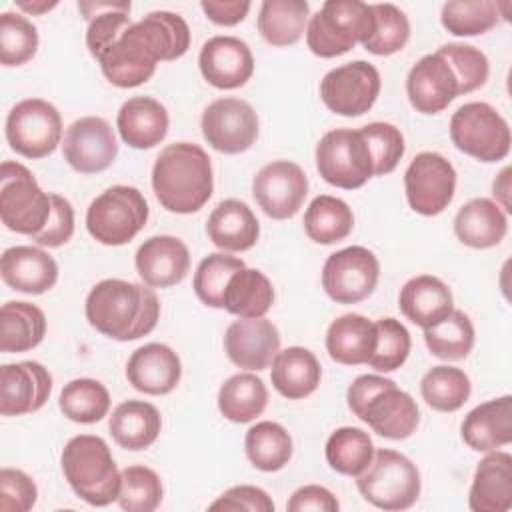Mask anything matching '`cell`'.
Here are the masks:
<instances>
[{"mask_svg": "<svg viewBox=\"0 0 512 512\" xmlns=\"http://www.w3.org/2000/svg\"><path fill=\"white\" fill-rule=\"evenodd\" d=\"M38 498L34 480L18 468L0 470V510L2 512H28Z\"/></svg>", "mask_w": 512, "mask_h": 512, "instance_id": "53", "label": "cell"}, {"mask_svg": "<svg viewBox=\"0 0 512 512\" xmlns=\"http://www.w3.org/2000/svg\"><path fill=\"white\" fill-rule=\"evenodd\" d=\"M268 388L262 378L252 372H238L230 376L218 390L220 414L236 424L252 422L266 410Z\"/></svg>", "mask_w": 512, "mask_h": 512, "instance_id": "37", "label": "cell"}, {"mask_svg": "<svg viewBox=\"0 0 512 512\" xmlns=\"http://www.w3.org/2000/svg\"><path fill=\"white\" fill-rule=\"evenodd\" d=\"M152 188L168 212H198L214 190L210 156L192 142L168 144L152 166Z\"/></svg>", "mask_w": 512, "mask_h": 512, "instance_id": "3", "label": "cell"}, {"mask_svg": "<svg viewBox=\"0 0 512 512\" xmlns=\"http://www.w3.org/2000/svg\"><path fill=\"white\" fill-rule=\"evenodd\" d=\"M316 168L320 176L342 190H356L374 176L370 148L360 130L336 128L316 144Z\"/></svg>", "mask_w": 512, "mask_h": 512, "instance_id": "11", "label": "cell"}, {"mask_svg": "<svg viewBox=\"0 0 512 512\" xmlns=\"http://www.w3.org/2000/svg\"><path fill=\"white\" fill-rule=\"evenodd\" d=\"M224 350L232 364L244 370H264L280 350L278 328L262 318H238L224 334Z\"/></svg>", "mask_w": 512, "mask_h": 512, "instance_id": "22", "label": "cell"}, {"mask_svg": "<svg viewBox=\"0 0 512 512\" xmlns=\"http://www.w3.org/2000/svg\"><path fill=\"white\" fill-rule=\"evenodd\" d=\"M326 462L344 476H360L374 456V444L368 432L354 426H342L326 440Z\"/></svg>", "mask_w": 512, "mask_h": 512, "instance_id": "41", "label": "cell"}, {"mask_svg": "<svg viewBox=\"0 0 512 512\" xmlns=\"http://www.w3.org/2000/svg\"><path fill=\"white\" fill-rule=\"evenodd\" d=\"M252 194L266 216L274 220H288L296 216L304 204L308 178L296 162L274 160L254 176Z\"/></svg>", "mask_w": 512, "mask_h": 512, "instance_id": "17", "label": "cell"}, {"mask_svg": "<svg viewBox=\"0 0 512 512\" xmlns=\"http://www.w3.org/2000/svg\"><path fill=\"white\" fill-rule=\"evenodd\" d=\"M182 376L178 354L162 342H150L132 352L126 364V378L134 390L164 396L172 392Z\"/></svg>", "mask_w": 512, "mask_h": 512, "instance_id": "24", "label": "cell"}, {"mask_svg": "<svg viewBox=\"0 0 512 512\" xmlns=\"http://www.w3.org/2000/svg\"><path fill=\"white\" fill-rule=\"evenodd\" d=\"M308 16L306 0H266L258 12V32L272 46H292L304 36Z\"/></svg>", "mask_w": 512, "mask_h": 512, "instance_id": "36", "label": "cell"}, {"mask_svg": "<svg viewBox=\"0 0 512 512\" xmlns=\"http://www.w3.org/2000/svg\"><path fill=\"white\" fill-rule=\"evenodd\" d=\"M0 274L16 292L44 294L58 280V264L38 246H12L0 258Z\"/></svg>", "mask_w": 512, "mask_h": 512, "instance_id": "25", "label": "cell"}, {"mask_svg": "<svg viewBox=\"0 0 512 512\" xmlns=\"http://www.w3.org/2000/svg\"><path fill=\"white\" fill-rule=\"evenodd\" d=\"M86 320L100 334L128 342L150 334L160 318V302L152 286L106 278L86 296Z\"/></svg>", "mask_w": 512, "mask_h": 512, "instance_id": "2", "label": "cell"}, {"mask_svg": "<svg viewBox=\"0 0 512 512\" xmlns=\"http://www.w3.org/2000/svg\"><path fill=\"white\" fill-rule=\"evenodd\" d=\"M52 392V376L40 362L24 360L0 368V414L22 416L40 410Z\"/></svg>", "mask_w": 512, "mask_h": 512, "instance_id": "20", "label": "cell"}, {"mask_svg": "<svg viewBox=\"0 0 512 512\" xmlns=\"http://www.w3.org/2000/svg\"><path fill=\"white\" fill-rule=\"evenodd\" d=\"M244 266L242 258L224 252H214L202 258L192 280L198 300L210 308H224V290L228 280Z\"/></svg>", "mask_w": 512, "mask_h": 512, "instance_id": "45", "label": "cell"}, {"mask_svg": "<svg viewBox=\"0 0 512 512\" xmlns=\"http://www.w3.org/2000/svg\"><path fill=\"white\" fill-rule=\"evenodd\" d=\"M452 144L480 160L500 162L508 156L512 136L502 114L488 102H466L450 118Z\"/></svg>", "mask_w": 512, "mask_h": 512, "instance_id": "10", "label": "cell"}, {"mask_svg": "<svg viewBox=\"0 0 512 512\" xmlns=\"http://www.w3.org/2000/svg\"><path fill=\"white\" fill-rule=\"evenodd\" d=\"M62 152L64 160L76 172L96 174L116 160V134L108 120L100 116H82L66 128Z\"/></svg>", "mask_w": 512, "mask_h": 512, "instance_id": "18", "label": "cell"}, {"mask_svg": "<svg viewBox=\"0 0 512 512\" xmlns=\"http://www.w3.org/2000/svg\"><path fill=\"white\" fill-rule=\"evenodd\" d=\"M438 52L450 62L460 82V96L470 94L482 88L488 80V58L486 54L472 44H444Z\"/></svg>", "mask_w": 512, "mask_h": 512, "instance_id": "52", "label": "cell"}, {"mask_svg": "<svg viewBox=\"0 0 512 512\" xmlns=\"http://www.w3.org/2000/svg\"><path fill=\"white\" fill-rule=\"evenodd\" d=\"M46 334L44 312L30 302L10 300L0 310V350L6 354L36 348Z\"/></svg>", "mask_w": 512, "mask_h": 512, "instance_id": "35", "label": "cell"}, {"mask_svg": "<svg viewBox=\"0 0 512 512\" xmlns=\"http://www.w3.org/2000/svg\"><path fill=\"white\" fill-rule=\"evenodd\" d=\"M358 492L382 510H408L416 504L420 496V472L416 464L404 454L380 448L374 450L368 468L356 476Z\"/></svg>", "mask_w": 512, "mask_h": 512, "instance_id": "7", "label": "cell"}, {"mask_svg": "<svg viewBox=\"0 0 512 512\" xmlns=\"http://www.w3.org/2000/svg\"><path fill=\"white\" fill-rule=\"evenodd\" d=\"M200 8L218 26H236L250 12V2L246 0H202Z\"/></svg>", "mask_w": 512, "mask_h": 512, "instance_id": "57", "label": "cell"}, {"mask_svg": "<svg viewBox=\"0 0 512 512\" xmlns=\"http://www.w3.org/2000/svg\"><path fill=\"white\" fill-rule=\"evenodd\" d=\"M376 348V324L362 314H342L328 326L326 350L338 364H368Z\"/></svg>", "mask_w": 512, "mask_h": 512, "instance_id": "32", "label": "cell"}, {"mask_svg": "<svg viewBox=\"0 0 512 512\" xmlns=\"http://www.w3.org/2000/svg\"><path fill=\"white\" fill-rule=\"evenodd\" d=\"M206 234L220 250L244 252L258 242L260 224L246 202L226 198L208 216Z\"/></svg>", "mask_w": 512, "mask_h": 512, "instance_id": "29", "label": "cell"}, {"mask_svg": "<svg viewBox=\"0 0 512 512\" xmlns=\"http://www.w3.org/2000/svg\"><path fill=\"white\" fill-rule=\"evenodd\" d=\"M134 264L144 284L152 288H168L186 278L190 270V252L176 236H150L136 250Z\"/></svg>", "mask_w": 512, "mask_h": 512, "instance_id": "23", "label": "cell"}, {"mask_svg": "<svg viewBox=\"0 0 512 512\" xmlns=\"http://www.w3.org/2000/svg\"><path fill=\"white\" fill-rule=\"evenodd\" d=\"M198 66L208 84L220 90L244 86L254 74L250 46L236 36H214L204 42Z\"/></svg>", "mask_w": 512, "mask_h": 512, "instance_id": "21", "label": "cell"}, {"mask_svg": "<svg viewBox=\"0 0 512 512\" xmlns=\"http://www.w3.org/2000/svg\"><path fill=\"white\" fill-rule=\"evenodd\" d=\"M372 4L360 0H326L306 26V44L320 58L342 56L362 44L374 30Z\"/></svg>", "mask_w": 512, "mask_h": 512, "instance_id": "6", "label": "cell"}, {"mask_svg": "<svg viewBox=\"0 0 512 512\" xmlns=\"http://www.w3.org/2000/svg\"><path fill=\"white\" fill-rule=\"evenodd\" d=\"M162 480L148 466H128L122 470L118 504L126 512H152L162 502Z\"/></svg>", "mask_w": 512, "mask_h": 512, "instance_id": "48", "label": "cell"}, {"mask_svg": "<svg viewBox=\"0 0 512 512\" xmlns=\"http://www.w3.org/2000/svg\"><path fill=\"white\" fill-rule=\"evenodd\" d=\"M210 510H252V512H274L272 498L258 486L240 484L228 488L210 506Z\"/></svg>", "mask_w": 512, "mask_h": 512, "instance_id": "55", "label": "cell"}, {"mask_svg": "<svg viewBox=\"0 0 512 512\" xmlns=\"http://www.w3.org/2000/svg\"><path fill=\"white\" fill-rule=\"evenodd\" d=\"M202 134L222 154H240L258 138V114L240 98H216L202 112Z\"/></svg>", "mask_w": 512, "mask_h": 512, "instance_id": "16", "label": "cell"}, {"mask_svg": "<svg viewBox=\"0 0 512 512\" xmlns=\"http://www.w3.org/2000/svg\"><path fill=\"white\" fill-rule=\"evenodd\" d=\"M162 428L160 412L144 400H126L118 404L108 420V430L114 442L126 450L150 448Z\"/></svg>", "mask_w": 512, "mask_h": 512, "instance_id": "34", "label": "cell"}, {"mask_svg": "<svg viewBox=\"0 0 512 512\" xmlns=\"http://www.w3.org/2000/svg\"><path fill=\"white\" fill-rule=\"evenodd\" d=\"M52 214V194L44 192L34 174L20 162H2L0 218L2 224L26 236H36Z\"/></svg>", "mask_w": 512, "mask_h": 512, "instance_id": "9", "label": "cell"}, {"mask_svg": "<svg viewBox=\"0 0 512 512\" xmlns=\"http://www.w3.org/2000/svg\"><path fill=\"white\" fill-rule=\"evenodd\" d=\"M468 506L472 512H506L512 506V456L502 450L486 452L478 462Z\"/></svg>", "mask_w": 512, "mask_h": 512, "instance_id": "27", "label": "cell"}, {"mask_svg": "<svg viewBox=\"0 0 512 512\" xmlns=\"http://www.w3.org/2000/svg\"><path fill=\"white\" fill-rule=\"evenodd\" d=\"M244 448L250 464L262 472H278L292 458V438L288 430L270 420L256 422L248 428Z\"/></svg>", "mask_w": 512, "mask_h": 512, "instance_id": "40", "label": "cell"}, {"mask_svg": "<svg viewBox=\"0 0 512 512\" xmlns=\"http://www.w3.org/2000/svg\"><path fill=\"white\" fill-rule=\"evenodd\" d=\"M38 50L36 26L18 12H2L0 16V62L4 66H22Z\"/></svg>", "mask_w": 512, "mask_h": 512, "instance_id": "49", "label": "cell"}, {"mask_svg": "<svg viewBox=\"0 0 512 512\" xmlns=\"http://www.w3.org/2000/svg\"><path fill=\"white\" fill-rule=\"evenodd\" d=\"M492 194L496 196V204L510 214L512 212V204H510V168H502V172L496 176L494 184H492Z\"/></svg>", "mask_w": 512, "mask_h": 512, "instance_id": "58", "label": "cell"}, {"mask_svg": "<svg viewBox=\"0 0 512 512\" xmlns=\"http://www.w3.org/2000/svg\"><path fill=\"white\" fill-rule=\"evenodd\" d=\"M424 342L432 356L442 360H462L474 346V326L468 314L452 310L438 324L424 328Z\"/></svg>", "mask_w": 512, "mask_h": 512, "instance_id": "44", "label": "cell"}, {"mask_svg": "<svg viewBox=\"0 0 512 512\" xmlns=\"http://www.w3.org/2000/svg\"><path fill=\"white\" fill-rule=\"evenodd\" d=\"M286 508L290 512H306V510H316V512H338L340 504L336 500V496L324 488V486H318V484H308V486H302L298 488Z\"/></svg>", "mask_w": 512, "mask_h": 512, "instance_id": "56", "label": "cell"}, {"mask_svg": "<svg viewBox=\"0 0 512 512\" xmlns=\"http://www.w3.org/2000/svg\"><path fill=\"white\" fill-rule=\"evenodd\" d=\"M322 378V368L314 352L304 346H290L278 350L272 360L270 380L272 386L288 400L310 396Z\"/></svg>", "mask_w": 512, "mask_h": 512, "instance_id": "33", "label": "cell"}, {"mask_svg": "<svg viewBox=\"0 0 512 512\" xmlns=\"http://www.w3.org/2000/svg\"><path fill=\"white\" fill-rule=\"evenodd\" d=\"M470 378L456 366H434L420 382V392L426 404L438 412H456L470 398Z\"/></svg>", "mask_w": 512, "mask_h": 512, "instance_id": "43", "label": "cell"}, {"mask_svg": "<svg viewBox=\"0 0 512 512\" xmlns=\"http://www.w3.org/2000/svg\"><path fill=\"white\" fill-rule=\"evenodd\" d=\"M508 232V214L490 198H472L454 218L456 238L470 248L484 250L500 244Z\"/></svg>", "mask_w": 512, "mask_h": 512, "instance_id": "31", "label": "cell"}, {"mask_svg": "<svg viewBox=\"0 0 512 512\" xmlns=\"http://www.w3.org/2000/svg\"><path fill=\"white\" fill-rule=\"evenodd\" d=\"M380 72L366 60L346 62L326 72L320 82V98L338 116L366 114L380 94Z\"/></svg>", "mask_w": 512, "mask_h": 512, "instance_id": "13", "label": "cell"}, {"mask_svg": "<svg viewBox=\"0 0 512 512\" xmlns=\"http://www.w3.org/2000/svg\"><path fill=\"white\" fill-rule=\"evenodd\" d=\"M372 12L376 24L362 46L376 56H390L400 52L410 38V22L406 14L390 2L372 4Z\"/></svg>", "mask_w": 512, "mask_h": 512, "instance_id": "47", "label": "cell"}, {"mask_svg": "<svg viewBox=\"0 0 512 512\" xmlns=\"http://www.w3.org/2000/svg\"><path fill=\"white\" fill-rule=\"evenodd\" d=\"M346 400L356 418L388 440H404L418 428L420 410L416 400L390 378L362 374L348 386Z\"/></svg>", "mask_w": 512, "mask_h": 512, "instance_id": "4", "label": "cell"}, {"mask_svg": "<svg viewBox=\"0 0 512 512\" xmlns=\"http://www.w3.org/2000/svg\"><path fill=\"white\" fill-rule=\"evenodd\" d=\"M56 6H58L56 0H16V8L24 10L26 14H34V16L50 12Z\"/></svg>", "mask_w": 512, "mask_h": 512, "instance_id": "59", "label": "cell"}, {"mask_svg": "<svg viewBox=\"0 0 512 512\" xmlns=\"http://www.w3.org/2000/svg\"><path fill=\"white\" fill-rule=\"evenodd\" d=\"M462 440L476 452H494L512 442V396H500L472 408L460 426Z\"/></svg>", "mask_w": 512, "mask_h": 512, "instance_id": "26", "label": "cell"}, {"mask_svg": "<svg viewBox=\"0 0 512 512\" xmlns=\"http://www.w3.org/2000/svg\"><path fill=\"white\" fill-rule=\"evenodd\" d=\"M500 4L492 0L446 2L440 12L442 26L454 36H478L498 24Z\"/></svg>", "mask_w": 512, "mask_h": 512, "instance_id": "46", "label": "cell"}, {"mask_svg": "<svg viewBox=\"0 0 512 512\" xmlns=\"http://www.w3.org/2000/svg\"><path fill=\"white\" fill-rule=\"evenodd\" d=\"M62 472L78 498L90 506H108L118 500L122 472L104 438L78 434L70 438L60 456Z\"/></svg>", "mask_w": 512, "mask_h": 512, "instance_id": "5", "label": "cell"}, {"mask_svg": "<svg viewBox=\"0 0 512 512\" xmlns=\"http://www.w3.org/2000/svg\"><path fill=\"white\" fill-rule=\"evenodd\" d=\"M370 148L374 176L390 174L404 156V136L390 122H370L358 128Z\"/></svg>", "mask_w": 512, "mask_h": 512, "instance_id": "51", "label": "cell"}, {"mask_svg": "<svg viewBox=\"0 0 512 512\" xmlns=\"http://www.w3.org/2000/svg\"><path fill=\"white\" fill-rule=\"evenodd\" d=\"M74 234V208L72 204L60 196L52 194V214L46 226L32 236V240L42 248H60Z\"/></svg>", "mask_w": 512, "mask_h": 512, "instance_id": "54", "label": "cell"}, {"mask_svg": "<svg viewBox=\"0 0 512 512\" xmlns=\"http://www.w3.org/2000/svg\"><path fill=\"white\" fill-rule=\"evenodd\" d=\"M398 306L412 324L430 328L454 310V298L448 284H444L440 278L420 274L410 278L400 288Z\"/></svg>", "mask_w": 512, "mask_h": 512, "instance_id": "30", "label": "cell"}, {"mask_svg": "<svg viewBox=\"0 0 512 512\" xmlns=\"http://www.w3.org/2000/svg\"><path fill=\"white\" fill-rule=\"evenodd\" d=\"M378 278V258L364 246H348L330 254L322 268V288L338 304L366 300L376 290Z\"/></svg>", "mask_w": 512, "mask_h": 512, "instance_id": "14", "label": "cell"}, {"mask_svg": "<svg viewBox=\"0 0 512 512\" xmlns=\"http://www.w3.org/2000/svg\"><path fill=\"white\" fill-rule=\"evenodd\" d=\"M58 406L68 420L78 424H94L108 414L110 394L106 386L94 378H76L64 384Z\"/></svg>", "mask_w": 512, "mask_h": 512, "instance_id": "42", "label": "cell"}, {"mask_svg": "<svg viewBox=\"0 0 512 512\" xmlns=\"http://www.w3.org/2000/svg\"><path fill=\"white\" fill-rule=\"evenodd\" d=\"M274 302V288L256 268H240L224 290V310L238 318H262Z\"/></svg>", "mask_w": 512, "mask_h": 512, "instance_id": "38", "label": "cell"}, {"mask_svg": "<svg viewBox=\"0 0 512 512\" xmlns=\"http://www.w3.org/2000/svg\"><path fill=\"white\" fill-rule=\"evenodd\" d=\"M410 208L422 216H436L448 208L456 190V170L438 152H420L404 172Z\"/></svg>", "mask_w": 512, "mask_h": 512, "instance_id": "15", "label": "cell"}, {"mask_svg": "<svg viewBox=\"0 0 512 512\" xmlns=\"http://www.w3.org/2000/svg\"><path fill=\"white\" fill-rule=\"evenodd\" d=\"M168 112L152 96H134L126 100L116 116L120 138L136 150H148L160 144L168 132Z\"/></svg>", "mask_w": 512, "mask_h": 512, "instance_id": "28", "label": "cell"}, {"mask_svg": "<svg viewBox=\"0 0 512 512\" xmlns=\"http://www.w3.org/2000/svg\"><path fill=\"white\" fill-rule=\"evenodd\" d=\"M376 324V348L368 360V366L378 372L398 370L410 354V332L396 318H380Z\"/></svg>", "mask_w": 512, "mask_h": 512, "instance_id": "50", "label": "cell"}, {"mask_svg": "<svg viewBox=\"0 0 512 512\" xmlns=\"http://www.w3.org/2000/svg\"><path fill=\"white\" fill-rule=\"evenodd\" d=\"M190 48V28L180 14L156 10L132 22L96 58L106 80L118 88L148 82L158 62H170Z\"/></svg>", "mask_w": 512, "mask_h": 512, "instance_id": "1", "label": "cell"}, {"mask_svg": "<svg viewBox=\"0 0 512 512\" xmlns=\"http://www.w3.org/2000/svg\"><path fill=\"white\" fill-rule=\"evenodd\" d=\"M406 94L420 114H438L460 96V82L450 62L436 50L422 56L408 72Z\"/></svg>", "mask_w": 512, "mask_h": 512, "instance_id": "19", "label": "cell"}, {"mask_svg": "<svg viewBox=\"0 0 512 512\" xmlns=\"http://www.w3.org/2000/svg\"><path fill=\"white\" fill-rule=\"evenodd\" d=\"M354 228L352 208L330 194L316 196L304 212V232L316 244H336Z\"/></svg>", "mask_w": 512, "mask_h": 512, "instance_id": "39", "label": "cell"}, {"mask_svg": "<svg viewBox=\"0 0 512 512\" xmlns=\"http://www.w3.org/2000/svg\"><path fill=\"white\" fill-rule=\"evenodd\" d=\"M148 214V202L138 188L116 184L90 202L86 228L96 242L122 246L146 226Z\"/></svg>", "mask_w": 512, "mask_h": 512, "instance_id": "8", "label": "cell"}, {"mask_svg": "<svg viewBox=\"0 0 512 512\" xmlns=\"http://www.w3.org/2000/svg\"><path fill=\"white\" fill-rule=\"evenodd\" d=\"M6 140L24 158H46L62 140V118L54 104L42 98L20 100L6 116Z\"/></svg>", "mask_w": 512, "mask_h": 512, "instance_id": "12", "label": "cell"}]
</instances>
